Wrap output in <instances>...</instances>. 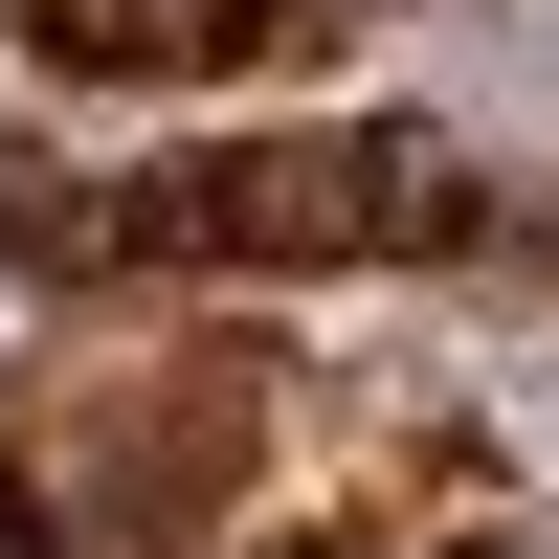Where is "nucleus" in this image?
Returning a JSON list of instances; mask_svg holds the SVG:
<instances>
[{
  "label": "nucleus",
  "instance_id": "f257e3e1",
  "mask_svg": "<svg viewBox=\"0 0 559 559\" xmlns=\"http://www.w3.org/2000/svg\"><path fill=\"white\" fill-rule=\"evenodd\" d=\"M403 224H448V157L426 134H269V157H179L112 202V247H224V269H358L403 247Z\"/></svg>",
  "mask_w": 559,
  "mask_h": 559
},
{
  "label": "nucleus",
  "instance_id": "f03ea898",
  "mask_svg": "<svg viewBox=\"0 0 559 559\" xmlns=\"http://www.w3.org/2000/svg\"><path fill=\"white\" fill-rule=\"evenodd\" d=\"M247 23L269 0H23V45L68 90H202V68H247Z\"/></svg>",
  "mask_w": 559,
  "mask_h": 559
}]
</instances>
